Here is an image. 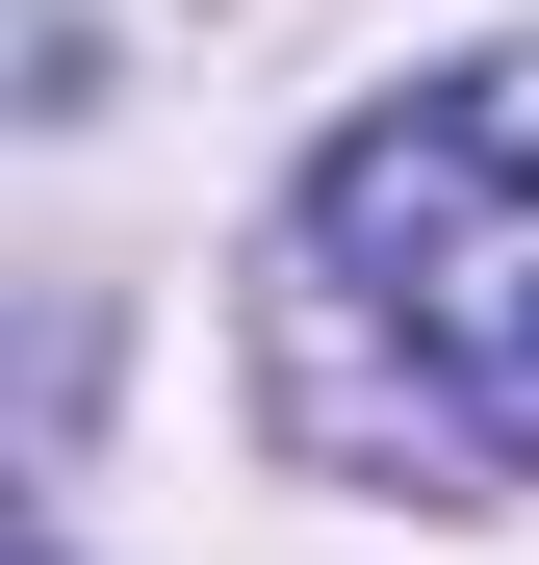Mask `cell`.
<instances>
[{
    "mask_svg": "<svg viewBox=\"0 0 539 565\" xmlns=\"http://www.w3.org/2000/svg\"><path fill=\"white\" fill-rule=\"evenodd\" d=\"M309 412L436 489H539V52H463L309 154Z\"/></svg>",
    "mask_w": 539,
    "mask_h": 565,
    "instance_id": "6da1fadb",
    "label": "cell"
}]
</instances>
